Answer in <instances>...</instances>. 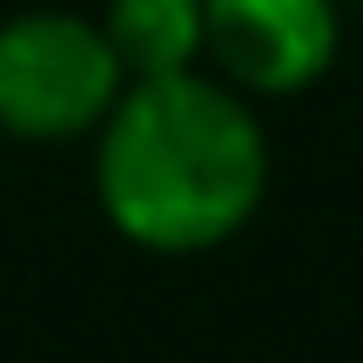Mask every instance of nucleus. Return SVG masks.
I'll list each match as a JSON object with an SVG mask.
<instances>
[{
  "label": "nucleus",
  "instance_id": "1",
  "mask_svg": "<svg viewBox=\"0 0 363 363\" xmlns=\"http://www.w3.org/2000/svg\"><path fill=\"white\" fill-rule=\"evenodd\" d=\"M269 189V142L229 81L162 74L128 81L115 115L94 128L101 216L155 256L222 249Z\"/></svg>",
  "mask_w": 363,
  "mask_h": 363
},
{
  "label": "nucleus",
  "instance_id": "2",
  "mask_svg": "<svg viewBox=\"0 0 363 363\" xmlns=\"http://www.w3.org/2000/svg\"><path fill=\"white\" fill-rule=\"evenodd\" d=\"M128 94V67L101 21L34 7L0 21V135L13 142H81Z\"/></svg>",
  "mask_w": 363,
  "mask_h": 363
},
{
  "label": "nucleus",
  "instance_id": "3",
  "mask_svg": "<svg viewBox=\"0 0 363 363\" xmlns=\"http://www.w3.org/2000/svg\"><path fill=\"white\" fill-rule=\"evenodd\" d=\"M208 61L235 94H303L343 48L337 0H202Z\"/></svg>",
  "mask_w": 363,
  "mask_h": 363
},
{
  "label": "nucleus",
  "instance_id": "4",
  "mask_svg": "<svg viewBox=\"0 0 363 363\" xmlns=\"http://www.w3.org/2000/svg\"><path fill=\"white\" fill-rule=\"evenodd\" d=\"M108 48L121 54L128 81H162V74H195L208 48L202 0H108L101 13Z\"/></svg>",
  "mask_w": 363,
  "mask_h": 363
}]
</instances>
